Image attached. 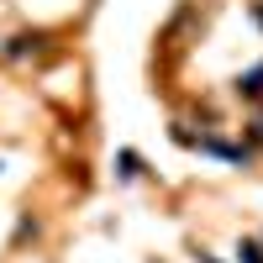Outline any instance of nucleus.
Returning a JSON list of instances; mask_svg holds the SVG:
<instances>
[{"instance_id":"1","label":"nucleus","mask_w":263,"mask_h":263,"mask_svg":"<svg viewBox=\"0 0 263 263\" xmlns=\"http://www.w3.org/2000/svg\"><path fill=\"white\" fill-rule=\"evenodd\" d=\"M237 90H248V95H258V90H263V63H258V69H253L242 84H237Z\"/></svg>"},{"instance_id":"2","label":"nucleus","mask_w":263,"mask_h":263,"mask_svg":"<svg viewBox=\"0 0 263 263\" xmlns=\"http://www.w3.org/2000/svg\"><path fill=\"white\" fill-rule=\"evenodd\" d=\"M242 263H263V253H258V248L248 242V248H242Z\"/></svg>"}]
</instances>
